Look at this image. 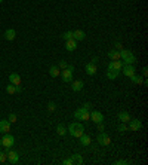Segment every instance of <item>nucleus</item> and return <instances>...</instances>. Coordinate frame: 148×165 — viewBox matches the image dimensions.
Segmentation results:
<instances>
[{
    "instance_id": "nucleus-1",
    "label": "nucleus",
    "mask_w": 148,
    "mask_h": 165,
    "mask_svg": "<svg viewBox=\"0 0 148 165\" xmlns=\"http://www.w3.org/2000/svg\"><path fill=\"white\" fill-rule=\"evenodd\" d=\"M68 132H70L71 137L79 138L81 134L85 132V126H83L80 122H73V124H70V126H68Z\"/></svg>"
},
{
    "instance_id": "nucleus-2",
    "label": "nucleus",
    "mask_w": 148,
    "mask_h": 165,
    "mask_svg": "<svg viewBox=\"0 0 148 165\" xmlns=\"http://www.w3.org/2000/svg\"><path fill=\"white\" fill-rule=\"evenodd\" d=\"M120 60L123 61V64H135L136 58L132 51H128V49H121L120 51Z\"/></svg>"
},
{
    "instance_id": "nucleus-3",
    "label": "nucleus",
    "mask_w": 148,
    "mask_h": 165,
    "mask_svg": "<svg viewBox=\"0 0 148 165\" xmlns=\"http://www.w3.org/2000/svg\"><path fill=\"white\" fill-rule=\"evenodd\" d=\"M73 71H74V67L71 66V64L67 66L65 69L61 71V76H62L64 83H71V82H73Z\"/></svg>"
},
{
    "instance_id": "nucleus-4",
    "label": "nucleus",
    "mask_w": 148,
    "mask_h": 165,
    "mask_svg": "<svg viewBox=\"0 0 148 165\" xmlns=\"http://www.w3.org/2000/svg\"><path fill=\"white\" fill-rule=\"evenodd\" d=\"M5 153H6V161H9L11 164H18V161H20V153L16 150L7 149Z\"/></svg>"
},
{
    "instance_id": "nucleus-5",
    "label": "nucleus",
    "mask_w": 148,
    "mask_h": 165,
    "mask_svg": "<svg viewBox=\"0 0 148 165\" xmlns=\"http://www.w3.org/2000/svg\"><path fill=\"white\" fill-rule=\"evenodd\" d=\"M14 144H15L14 135H11L9 132H6V134L3 135V138H2V146H5L6 149H11V147H12Z\"/></svg>"
},
{
    "instance_id": "nucleus-6",
    "label": "nucleus",
    "mask_w": 148,
    "mask_h": 165,
    "mask_svg": "<svg viewBox=\"0 0 148 165\" xmlns=\"http://www.w3.org/2000/svg\"><path fill=\"white\" fill-rule=\"evenodd\" d=\"M96 140H98V143H99L101 146H110V143H111V138H110V135H108V134H105L104 131H101V132L98 134Z\"/></svg>"
},
{
    "instance_id": "nucleus-7",
    "label": "nucleus",
    "mask_w": 148,
    "mask_h": 165,
    "mask_svg": "<svg viewBox=\"0 0 148 165\" xmlns=\"http://www.w3.org/2000/svg\"><path fill=\"white\" fill-rule=\"evenodd\" d=\"M123 75L126 76V77H130V76H133L135 75V66L133 64H123V67H121V70H120Z\"/></svg>"
},
{
    "instance_id": "nucleus-8",
    "label": "nucleus",
    "mask_w": 148,
    "mask_h": 165,
    "mask_svg": "<svg viewBox=\"0 0 148 165\" xmlns=\"http://www.w3.org/2000/svg\"><path fill=\"white\" fill-rule=\"evenodd\" d=\"M141 126L142 124L139 119H129V130L130 131H139Z\"/></svg>"
},
{
    "instance_id": "nucleus-9",
    "label": "nucleus",
    "mask_w": 148,
    "mask_h": 165,
    "mask_svg": "<svg viewBox=\"0 0 148 165\" xmlns=\"http://www.w3.org/2000/svg\"><path fill=\"white\" fill-rule=\"evenodd\" d=\"M90 119H92V122H95V124H99V122H104V115H102L101 112L94 110L90 113Z\"/></svg>"
},
{
    "instance_id": "nucleus-10",
    "label": "nucleus",
    "mask_w": 148,
    "mask_h": 165,
    "mask_svg": "<svg viewBox=\"0 0 148 165\" xmlns=\"http://www.w3.org/2000/svg\"><path fill=\"white\" fill-rule=\"evenodd\" d=\"M121 67H123V61H121V60H115V61L108 62V69L110 70H117V71H120Z\"/></svg>"
},
{
    "instance_id": "nucleus-11",
    "label": "nucleus",
    "mask_w": 148,
    "mask_h": 165,
    "mask_svg": "<svg viewBox=\"0 0 148 165\" xmlns=\"http://www.w3.org/2000/svg\"><path fill=\"white\" fill-rule=\"evenodd\" d=\"M65 49H67L68 52H73L77 49V40H74V39H70V40H65Z\"/></svg>"
},
{
    "instance_id": "nucleus-12",
    "label": "nucleus",
    "mask_w": 148,
    "mask_h": 165,
    "mask_svg": "<svg viewBox=\"0 0 148 165\" xmlns=\"http://www.w3.org/2000/svg\"><path fill=\"white\" fill-rule=\"evenodd\" d=\"M11 131V122L6 121V119H3V121H0V132H3V134H6Z\"/></svg>"
},
{
    "instance_id": "nucleus-13",
    "label": "nucleus",
    "mask_w": 148,
    "mask_h": 165,
    "mask_svg": "<svg viewBox=\"0 0 148 165\" xmlns=\"http://www.w3.org/2000/svg\"><path fill=\"white\" fill-rule=\"evenodd\" d=\"M9 82L15 85V86H18V85H21V76L16 75V73H11L9 75Z\"/></svg>"
},
{
    "instance_id": "nucleus-14",
    "label": "nucleus",
    "mask_w": 148,
    "mask_h": 165,
    "mask_svg": "<svg viewBox=\"0 0 148 165\" xmlns=\"http://www.w3.org/2000/svg\"><path fill=\"white\" fill-rule=\"evenodd\" d=\"M73 39L77 42H81L86 39V34H85V31H81V30H76V31H73Z\"/></svg>"
},
{
    "instance_id": "nucleus-15",
    "label": "nucleus",
    "mask_w": 148,
    "mask_h": 165,
    "mask_svg": "<svg viewBox=\"0 0 148 165\" xmlns=\"http://www.w3.org/2000/svg\"><path fill=\"white\" fill-rule=\"evenodd\" d=\"M96 64H94V62H88L86 64V73H88L89 76H94V75H96Z\"/></svg>"
},
{
    "instance_id": "nucleus-16",
    "label": "nucleus",
    "mask_w": 148,
    "mask_h": 165,
    "mask_svg": "<svg viewBox=\"0 0 148 165\" xmlns=\"http://www.w3.org/2000/svg\"><path fill=\"white\" fill-rule=\"evenodd\" d=\"M83 86H85L83 80H74V82L71 83V89H73L74 92H79V91H81V89H83Z\"/></svg>"
},
{
    "instance_id": "nucleus-17",
    "label": "nucleus",
    "mask_w": 148,
    "mask_h": 165,
    "mask_svg": "<svg viewBox=\"0 0 148 165\" xmlns=\"http://www.w3.org/2000/svg\"><path fill=\"white\" fill-rule=\"evenodd\" d=\"M108 58H110L111 61L120 60V51H119V49H111V51L108 52Z\"/></svg>"
},
{
    "instance_id": "nucleus-18",
    "label": "nucleus",
    "mask_w": 148,
    "mask_h": 165,
    "mask_svg": "<svg viewBox=\"0 0 148 165\" xmlns=\"http://www.w3.org/2000/svg\"><path fill=\"white\" fill-rule=\"evenodd\" d=\"M15 37H16V31H15L14 28H9V30H6V31H5V39H6V40L12 42Z\"/></svg>"
},
{
    "instance_id": "nucleus-19",
    "label": "nucleus",
    "mask_w": 148,
    "mask_h": 165,
    "mask_svg": "<svg viewBox=\"0 0 148 165\" xmlns=\"http://www.w3.org/2000/svg\"><path fill=\"white\" fill-rule=\"evenodd\" d=\"M119 76H120V71H117V70H110V69H108L107 77L110 79V80H114V79H117Z\"/></svg>"
},
{
    "instance_id": "nucleus-20",
    "label": "nucleus",
    "mask_w": 148,
    "mask_h": 165,
    "mask_svg": "<svg viewBox=\"0 0 148 165\" xmlns=\"http://www.w3.org/2000/svg\"><path fill=\"white\" fill-rule=\"evenodd\" d=\"M49 75L52 76V77H58L61 75V69L58 66H52L50 69H49Z\"/></svg>"
},
{
    "instance_id": "nucleus-21",
    "label": "nucleus",
    "mask_w": 148,
    "mask_h": 165,
    "mask_svg": "<svg viewBox=\"0 0 148 165\" xmlns=\"http://www.w3.org/2000/svg\"><path fill=\"white\" fill-rule=\"evenodd\" d=\"M129 119H130V116H129L128 112H120V113H119V121H120V122H123V124H128Z\"/></svg>"
},
{
    "instance_id": "nucleus-22",
    "label": "nucleus",
    "mask_w": 148,
    "mask_h": 165,
    "mask_svg": "<svg viewBox=\"0 0 148 165\" xmlns=\"http://www.w3.org/2000/svg\"><path fill=\"white\" fill-rule=\"evenodd\" d=\"M79 138H80V143L83 146H89V144H90V137H89L88 134H85V132H83Z\"/></svg>"
},
{
    "instance_id": "nucleus-23",
    "label": "nucleus",
    "mask_w": 148,
    "mask_h": 165,
    "mask_svg": "<svg viewBox=\"0 0 148 165\" xmlns=\"http://www.w3.org/2000/svg\"><path fill=\"white\" fill-rule=\"evenodd\" d=\"M71 159H73L74 164H83V158H81L79 153H74L73 156H71Z\"/></svg>"
},
{
    "instance_id": "nucleus-24",
    "label": "nucleus",
    "mask_w": 148,
    "mask_h": 165,
    "mask_svg": "<svg viewBox=\"0 0 148 165\" xmlns=\"http://www.w3.org/2000/svg\"><path fill=\"white\" fill-rule=\"evenodd\" d=\"M130 79H132V82L133 83H138V85H142V83H144V79H142L141 76L133 75V76H130Z\"/></svg>"
},
{
    "instance_id": "nucleus-25",
    "label": "nucleus",
    "mask_w": 148,
    "mask_h": 165,
    "mask_svg": "<svg viewBox=\"0 0 148 165\" xmlns=\"http://www.w3.org/2000/svg\"><path fill=\"white\" fill-rule=\"evenodd\" d=\"M79 121H90V112H89V110H85V112L81 113V116Z\"/></svg>"
},
{
    "instance_id": "nucleus-26",
    "label": "nucleus",
    "mask_w": 148,
    "mask_h": 165,
    "mask_svg": "<svg viewBox=\"0 0 148 165\" xmlns=\"http://www.w3.org/2000/svg\"><path fill=\"white\" fill-rule=\"evenodd\" d=\"M56 132L59 134V135H65V132H67V128L64 126L62 124H59L58 126H56Z\"/></svg>"
},
{
    "instance_id": "nucleus-27",
    "label": "nucleus",
    "mask_w": 148,
    "mask_h": 165,
    "mask_svg": "<svg viewBox=\"0 0 148 165\" xmlns=\"http://www.w3.org/2000/svg\"><path fill=\"white\" fill-rule=\"evenodd\" d=\"M85 110H88V109H85V107H80V109H77L76 112H74V117H76V119H80L81 113H83Z\"/></svg>"
},
{
    "instance_id": "nucleus-28",
    "label": "nucleus",
    "mask_w": 148,
    "mask_h": 165,
    "mask_svg": "<svg viewBox=\"0 0 148 165\" xmlns=\"http://www.w3.org/2000/svg\"><path fill=\"white\" fill-rule=\"evenodd\" d=\"M62 39H64V40H70V39H73V31H65V33L62 34Z\"/></svg>"
},
{
    "instance_id": "nucleus-29",
    "label": "nucleus",
    "mask_w": 148,
    "mask_h": 165,
    "mask_svg": "<svg viewBox=\"0 0 148 165\" xmlns=\"http://www.w3.org/2000/svg\"><path fill=\"white\" fill-rule=\"evenodd\" d=\"M47 110H49V112H55V110H56V104H55V103H49V104H47Z\"/></svg>"
},
{
    "instance_id": "nucleus-30",
    "label": "nucleus",
    "mask_w": 148,
    "mask_h": 165,
    "mask_svg": "<svg viewBox=\"0 0 148 165\" xmlns=\"http://www.w3.org/2000/svg\"><path fill=\"white\" fill-rule=\"evenodd\" d=\"M119 131H120V132H124V131H128V125L121 122V124L119 125Z\"/></svg>"
},
{
    "instance_id": "nucleus-31",
    "label": "nucleus",
    "mask_w": 148,
    "mask_h": 165,
    "mask_svg": "<svg viewBox=\"0 0 148 165\" xmlns=\"http://www.w3.org/2000/svg\"><path fill=\"white\" fill-rule=\"evenodd\" d=\"M6 162V153L5 152H0V164Z\"/></svg>"
},
{
    "instance_id": "nucleus-32",
    "label": "nucleus",
    "mask_w": 148,
    "mask_h": 165,
    "mask_svg": "<svg viewBox=\"0 0 148 165\" xmlns=\"http://www.w3.org/2000/svg\"><path fill=\"white\" fill-rule=\"evenodd\" d=\"M9 122H11V124L16 122V115H15V113H11V115H9Z\"/></svg>"
},
{
    "instance_id": "nucleus-33",
    "label": "nucleus",
    "mask_w": 148,
    "mask_h": 165,
    "mask_svg": "<svg viewBox=\"0 0 148 165\" xmlns=\"http://www.w3.org/2000/svg\"><path fill=\"white\" fill-rule=\"evenodd\" d=\"M62 164H64V165H73L74 162H73V159H71V158H67V159H64V161H62Z\"/></svg>"
},
{
    "instance_id": "nucleus-34",
    "label": "nucleus",
    "mask_w": 148,
    "mask_h": 165,
    "mask_svg": "<svg viewBox=\"0 0 148 165\" xmlns=\"http://www.w3.org/2000/svg\"><path fill=\"white\" fill-rule=\"evenodd\" d=\"M67 66H68V64H67L65 61H64V60H61V61H59V64H58V67H59V69H62V70L65 69Z\"/></svg>"
},
{
    "instance_id": "nucleus-35",
    "label": "nucleus",
    "mask_w": 148,
    "mask_h": 165,
    "mask_svg": "<svg viewBox=\"0 0 148 165\" xmlns=\"http://www.w3.org/2000/svg\"><path fill=\"white\" fill-rule=\"evenodd\" d=\"M104 130H105V126H104V122H99V124H98V131L101 132V131H104Z\"/></svg>"
},
{
    "instance_id": "nucleus-36",
    "label": "nucleus",
    "mask_w": 148,
    "mask_h": 165,
    "mask_svg": "<svg viewBox=\"0 0 148 165\" xmlns=\"http://www.w3.org/2000/svg\"><path fill=\"white\" fill-rule=\"evenodd\" d=\"M126 164H129V161H117L115 162V165H126Z\"/></svg>"
},
{
    "instance_id": "nucleus-37",
    "label": "nucleus",
    "mask_w": 148,
    "mask_h": 165,
    "mask_svg": "<svg viewBox=\"0 0 148 165\" xmlns=\"http://www.w3.org/2000/svg\"><path fill=\"white\" fill-rule=\"evenodd\" d=\"M114 49H121V43H120V42H115V48Z\"/></svg>"
},
{
    "instance_id": "nucleus-38",
    "label": "nucleus",
    "mask_w": 148,
    "mask_h": 165,
    "mask_svg": "<svg viewBox=\"0 0 148 165\" xmlns=\"http://www.w3.org/2000/svg\"><path fill=\"white\" fill-rule=\"evenodd\" d=\"M147 71H148V70H147V67H144V70H142V75H144V77H147V75H148Z\"/></svg>"
},
{
    "instance_id": "nucleus-39",
    "label": "nucleus",
    "mask_w": 148,
    "mask_h": 165,
    "mask_svg": "<svg viewBox=\"0 0 148 165\" xmlns=\"http://www.w3.org/2000/svg\"><path fill=\"white\" fill-rule=\"evenodd\" d=\"M83 107H85V109H88V110H90V107H92V106H90V104H89V103H86V104H85V106H83Z\"/></svg>"
},
{
    "instance_id": "nucleus-40",
    "label": "nucleus",
    "mask_w": 148,
    "mask_h": 165,
    "mask_svg": "<svg viewBox=\"0 0 148 165\" xmlns=\"http://www.w3.org/2000/svg\"><path fill=\"white\" fill-rule=\"evenodd\" d=\"M90 62H94V64H96V62H98V57H94V58H92V61Z\"/></svg>"
},
{
    "instance_id": "nucleus-41",
    "label": "nucleus",
    "mask_w": 148,
    "mask_h": 165,
    "mask_svg": "<svg viewBox=\"0 0 148 165\" xmlns=\"http://www.w3.org/2000/svg\"><path fill=\"white\" fill-rule=\"evenodd\" d=\"M0 146H2V138H0Z\"/></svg>"
},
{
    "instance_id": "nucleus-42",
    "label": "nucleus",
    "mask_w": 148,
    "mask_h": 165,
    "mask_svg": "<svg viewBox=\"0 0 148 165\" xmlns=\"http://www.w3.org/2000/svg\"><path fill=\"white\" fill-rule=\"evenodd\" d=\"M2 2H3V0H0V3H2Z\"/></svg>"
}]
</instances>
